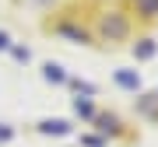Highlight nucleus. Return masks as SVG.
<instances>
[{
    "label": "nucleus",
    "mask_w": 158,
    "mask_h": 147,
    "mask_svg": "<svg viewBox=\"0 0 158 147\" xmlns=\"http://www.w3.org/2000/svg\"><path fill=\"white\" fill-rule=\"evenodd\" d=\"M119 84H123V88H137V77L130 70H123V74H119Z\"/></svg>",
    "instance_id": "obj_4"
},
{
    "label": "nucleus",
    "mask_w": 158,
    "mask_h": 147,
    "mask_svg": "<svg viewBox=\"0 0 158 147\" xmlns=\"http://www.w3.org/2000/svg\"><path fill=\"white\" fill-rule=\"evenodd\" d=\"M98 32L106 35L109 42L127 39V35H130V14L119 11V7H113V11H102V18H98Z\"/></svg>",
    "instance_id": "obj_1"
},
{
    "label": "nucleus",
    "mask_w": 158,
    "mask_h": 147,
    "mask_svg": "<svg viewBox=\"0 0 158 147\" xmlns=\"http://www.w3.org/2000/svg\"><path fill=\"white\" fill-rule=\"evenodd\" d=\"M134 53H137V56H141V60H148V56H151V53H155V42H151V39H141V42L134 46Z\"/></svg>",
    "instance_id": "obj_3"
},
{
    "label": "nucleus",
    "mask_w": 158,
    "mask_h": 147,
    "mask_svg": "<svg viewBox=\"0 0 158 147\" xmlns=\"http://www.w3.org/2000/svg\"><path fill=\"white\" fill-rule=\"evenodd\" d=\"M134 11H137V18L151 21V18L158 14V0H134Z\"/></svg>",
    "instance_id": "obj_2"
}]
</instances>
